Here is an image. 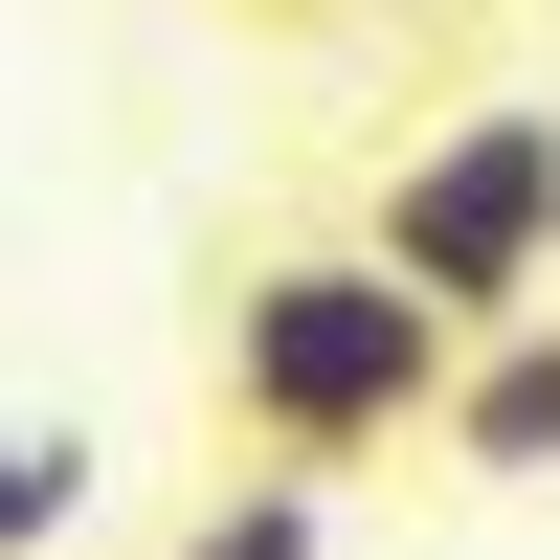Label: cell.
<instances>
[{
  "label": "cell",
  "instance_id": "obj_1",
  "mask_svg": "<svg viewBox=\"0 0 560 560\" xmlns=\"http://www.w3.org/2000/svg\"><path fill=\"white\" fill-rule=\"evenodd\" d=\"M448 359H471V314L404 292L382 247H269V269H224V314H202V404L269 471H404V448L448 427Z\"/></svg>",
  "mask_w": 560,
  "mask_h": 560
},
{
  "label": "cell",
  "instance_id": "obj_2",
  "mask_svg": "<svg viewBox=\"0 0 560 560\" xmlns=\"http://www.w3.org/2000/svg\"><path fill=\"white\" fill-rule=\"evenodd\" d=\"M359 247L404 269V292H448L493 337V314H538L560 292V113L538 90H471V113H427L382 158V202H359Z\"/></svg>",
  "mask_w": 560,
  "mask_h": 560
},
{
  "label": "cell",
  "instance_id": "obj_3",
  "mask_svg": "<svg viewBox=\"0 0 560 560\" xmlns=\"http://www.w3.org/2000/svg\"><path fill=\"white\" fill-rule=\"evenodd\" d=\"M427 448H448L471 493H538V471H560V292L493 314V337L448 359V427H427Z\"/></svg>",
  "mask_w": 560,
  "mask_h": 560
},
{
  "label": "cell",
  "instance_id": "obj_4",
  "mask_svg": "<svg viewBox=\"0 0 560 560\" xmlns=\"http://www.w3.org/2000/svg\"><path fill=\"white\" fill-rule=\"evenodd\" d=\"M179 560H337V471H269V448H247V471L179 516Z\"/></svg>",
  "mask_w": 560,
  "mask_h": 560
},
{
  "label": "cell",
  "instance_id": "obj_5",
  "mask_svg": "<svg viewBox=\"0 0 560 560\" xmlns=\"http://www.w3.org/2000/svg\"><path fill=\"white\" fill-rule=\"evenodd\" d=\"M90 538V427H0V560H68Z\"/></svg>",
  "mask_w": 560,
  "mask_h": 560
}]
</instances>
